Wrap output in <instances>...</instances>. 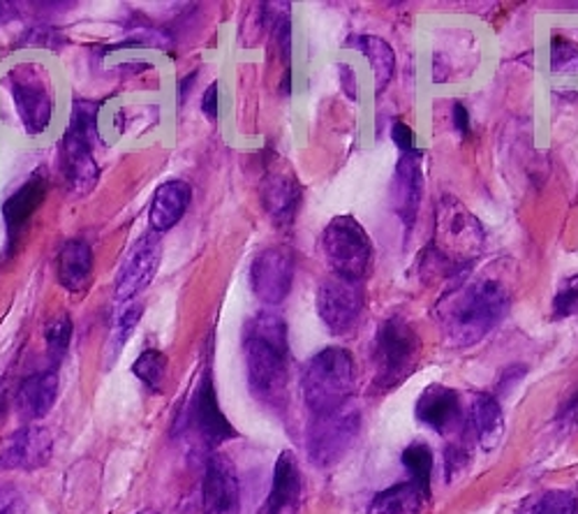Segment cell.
Wrapping results in <instances>:
<instances>
[{
    "instance_id": "cell-32",
    "label": "cell",
    "mask_w": 578,
    "mask_h": 514,
    "mask_svg": "<svg viewBox=\"0 0 578 514\" xmlns=\"http://www.w3.org/2000/svg\"><path fill=\"white\" fill-rule=\"evenodd\" d=\"M44 341H47V352L51 357V362L59 364L61 359L65 357V352L70 348V341H72V322H70V318L65 313L56 316L54 320L47 325Z\"/></svg>"
},
{
    "instance_id": "cell-11",
    "label": "cell",
    "mask_w": 578,
    "mask_h": 514,
    "mask_svg": "<svg viewBox=\"0 0 578 514\" xmlns=\"http://www.w3.org/2000/svg\"><path fill=\"white\" fill-rule=\"evenodd\" d=\"M297 257L287 246H271L261 250L250 265V288L255 297L267 306H280L295 286Z\"/></svg>"
},
{
    "instance_id": "cell-19",
    "label": "cell",
    "mask_w": 578,
    "mask_h": 514,
    "mask_svg": "<svg viewBox=\"0 0 578 514\" xmlns=\"http://www.w3.org/2000/svg\"><path fill=\"white\" fill-rule=\"evenodd\" d=\"M193 199V188L188 182H180V178H174V182H165L155 188L153 193V202H151V212H148V225L151 233L163 235L169 233L174 225H178V220L186 216L188 207Z\"/></svg>"
},
{
    "instance_id": "cell-25",
    "label": "cell",
    "mask_w": 578,
    "mask_h": 514,
    "mask_svg": "<svg viewBox=\"0 0 578 514\" xmlns=\"http://www.w3.org/2000/svg\"><path fill=\"white\" fill-rule=\"evenodd\" d=\"M426 501L429 494L414 482H401L380 492L368 507V514H422Z\"/></svg>"
},
{
    "instance_id": "cell-21",
    "label": "cell",
    "mask_w": 578,
    "mask_h": 514,
    "mask_svg": "<svg viewBox=\"0 0 578 514\" xmlns=\"http://www.w3.org/2000/svg\"><path fill=\"white\" fill-rule=\"evenodd\" d=\"M59 397V373L42 371L25 378L17 392V413L25 422L44 420Z\"/></svg>"
},
{
    "instance_id": "cell-18",
    "label": "cell",
    "mask_w": 578,
    "mask_h": 514,
    "mask_svg": "<svg viewBox=\"0 0 578 514\" xmlns=\"http://www.w3.org/2000/svg\"><path fill=\"white\" fill-rule=\"evenodd\" d=\"M47 176L44 174H33L29 182H25L19 191H14L6 204H3V218H6V227H8V250L14 248L17 239L21 237V233L29 225V220L33 218V214L38 212L40 204L47 197Z\"/></svg>"
},
{
    "instance_id": "cell-24",
    "label": "cell",
    "mask_w": 578,
    "mask_h": 514,
    "mask_svg": "<svg viewBox=\"0 0 578 514\" xmlns=\"http://www.w3.org/2000/svg\"><path fill=\"white\" fill-rule=\"evenodd\" d=\"M469 420L472 429H475L477 441L484 450H493L503 439L505 431V418H503V405L491 394H477L469 408Z\"/></svg>"
},
{
    "instance_id": "cell-12",
    "label": "cell",
    "mask_w": 578,
    "mask_h": 514,
    "mask_svg": "<svg viewBox=\"0 0 578 514\" xmlns=\"http://www.w3.org/2000/svg\"><path fill=\"white\" fill-rule=\"evenodd\" d=\"M422 151L401 153V161L393 172L391 182V207L399 214L403 229H405V241H410L412 229L416 225V214L422 207L424 197V167H422Z\"/></svg>"
},
{
    "instance_id": "cell-38",
    "label": "cell",
    "mask_w": 578,
    "mask_h": 514,
    "mask_svg": "<svg viewBox=\"0 0 578 514\" xmlns=\"http://www.w3.org/2000/svg\"><path fill=\"white\" fill-rule=\"evenodd\" d=\"M560 426H565L567 431H578V394H576V397L567 403V408L562 410Z\"/></svg>"
},
{
    "instance_id": "cell-3",
    "label": "cell",
    "mask_w": 578,
    "mask_h": 514,
    "mask_svg": "<svg viewBox=\"0 0 578 514\" xmlns=\"http://www.w3.org/2000/svg\"><path fill=\"white\" fill-rule=\"evenodd\" d=\"M484 246L486 233L479 218L456 197L444 195L435 209V237L429 250L458 274L472 269V263L484 253Z\"/></svg>"
},
{
    "instance_id": "cell-15",
    "label": "cell",
    "mask_w": 578,
    "mask_h": 514,
    "mask_svg": "<svg viewBox=\"0 0 578 514\" xmlns=\"http://www.w3.org/2000/svg\"><path fill=\"white\" fill-rule=\"evenodd\" d=\"M157 265H161V239L155 233L144 235L127 250L116 278V299L130 301L151 286Z\"/></svg>"
},
{
    "instance_id": "cell-26",
    "label": "cell",
    "mask_w": 578,
    "mask_h": 514,
    "mask_svg": "<svg viewBox=\"0 0 578 514\" xmlns=\"http://www.w3.org/2000/svg\"><path fill=\"white\" fill-rule=\"evenodd\" d=\"M352 42L365 56V61L373 65L375 89L378 93H382L391 82L393 70H396V54H393V47L378 35H359Z\"/></svg>"
},
{
    "instance_id": "cell-10",
    "label": "cell",
    "mask_w": 578,
    "mask_h": 514,
    "mask_svg": "<svg viewBox=\"0 0 578 514\" xmlns=\"http://www.w3.org/2000/svg\"><path fill=\"white\" fill-rule=\"evenodd\" d=\"M363 313V282L333 276L318 290V316L336 337H348Z\"/></svg>"
},
{
    "instance_id": "cell-5",
    "label": "cell",
    "mask_w": 578,
    "mask_h": 514,
    "mask_svg": "<svg viewBox=\"0 0 578 514\" xmlns=\"http://www.w3.org/2000/svg\"><path fill=\"white\" fill-rule=\"evenodd\" d=\"M97 131V107L79 100L68 131L61 142V169L70 195L86 197L97 184V163L93 156V137Z\"/></svg>"
},
{
    "instance_id": "cell-33",
    "label": "cell",
    "mask_w": 578,
    "mask_h": 514,
    "mask_svg": "<svg viewBox=\"0 0 578 514\" xmlns=\"http://www.w3.org/2000/svg\"><path fill=\"white\" fill-rule=\"evenodd\" d=\"M571 316H578V274L565 278L554 297V320Z\"/></svg>"
},
{
    "instance_id": "cell-1",
    "label": "cell",
    "mask_w": 578,
    "mask_h": 514,
    "mask_svg": "<svg viewBox=\"0 0 578 514\" xmlns=\"http://www.w3.org/2000/svg\"><path fill=\"white\" fill-rule=\"evenodd\" d=\"M512 306V286L493 271L444 292L437 318L454 348H469L486 339L505 320Z\"/></svg>"
},
{
    "instance_id": "cell-23",
    "label": "cell",
    "mask_w": 578,
    "mask_h": 514,
    "mask_svg": "<svg viewBox=\"0 0 578 514\" xmlns=\"http://www.w3.org/2000/svg\"><path fill=\"white\" fill-rule=\"evenodd\" d=\"M59 282L68 292H86L93 278V250L82 239H70L59 253Z\"/></svg>"
},
{
    "instance_id": "cell-28",
    "label": "cell",
    "mask_w": 578,
    "mask_h": 514,
    "mask_svg": "<svg viewBox=\"0 0 578 514\" xmlns=\"http://www.w3.org/2000/svg\"><path fill=\"white\" fill-rule=\"evenodd\" d=\"M167 371H169V359L161 350H144L133 364V373L153 392L163 390Z\"/></svg>"
},
{
    "instance_id": "cell-41",
    "label": "cell",
    "mask_w": 578,
    "mask_h": 514,
    "mask_svg": "<svg viewBox=\"0 0 578 514\" xmlns=\"http://www.w3.org/2000/svg\"><path fill=\"white\" fill-rule=\"evenodd\" d=\"M19 17V6L8 3V0H0V25H6Z\"/></svg>"
},
{
    "instance_id": "cell-34",
    "label": "cell",
    "mask_w": 578,
    "mask_h": 514,
    "mask_svg": "<svg viewBox=\"0 0 578 514\" xmlns=\"http://www.w3.org/2000/svg\"><path fill=\"white\" fill-rule=\"evenodd\" d=\"M469 466V450L465 443H450L444 450V473L446 480H458Z\"/></svg>"
},
{
    "instance_id": "cell-14",
    "label": "cell",
    "mask_w": 578,
    "mask_h": 514,
    "mask_svg": "<svg viewBox=\"0 0 578 514\" xmlns=\"http://www.w3.org/2000/svg\"><path fill=\"white\" fill-rule=\"evenodd\" d=\"M54 454L51 431L40 424H29L14 431L0 450V471H38L44 469Z\"/></svg>"
},
{
    "instance_id": "cell-4",
    "label": "cell",
    "mask_w": 578,
    "mask_h": 514,
    "mask_svg": "<svg viewBox=\"0 0 578 514\" xmlns=\"http://www.w3.org/2000/svg\"><path fill=\"white\" fill-rule=\"evenodd\" d=\"M357 362L345 348H324L303 369L301 392L312 415H324L352 401Z\"/></svg>"
},
{
    "instance_id": "cell-6",
    "label": "cell",
    "mask_w": 578,
    "mask_h": 514,
    "mask_svg": "<svg viewBox=\"0 0 578 514\" xmlns=\"http://www.w3.org/2000/svg\"><path fill=\"white\" fill-rule=\"evenodd\" d=\"M422 354V339L416 329L401 316L386 318L375 333L373 343V364H375V392L384 394L396 390L403 380H407Z\"/></svg>"
},
{
    "instance_id": "cell-7",
    "label": "cell",
    "mask_w": 578,
    "mask_h": 514,
    "mask_svg": "<svg viewBox=\"0 0 578 514\" xmlns=\"http://www.w3.org/2000/svg\"><path fill=\"white\" fill-rule=\"evenodd\" d=\"M322 250L333 276L363 282L373 269V241L352 216H336L324 227Z\"/></svg>"
},
{
    "instance_id": "cell-40",
    "label": "cell",
    "mask_w": 578,
    "mask_h": 514,
    "mask_svg": "<svg viewBox=\"0 0 578 514\" xmlns=\"http://www.w3.org/2000/svg\"><path fill=\"white\" fill-rule=\"evenodd\" d=\"M523 373H525V369H516V367L509 369V371H505L503 378H500V382H497V388H500L503 392L509 390V388H514V384L523 378Z\"/></svg>"
},
{
    "instance_id": "cell-13",
    "label": "cell",
    "mask_w": 578,
    "mask_h": 514,
    "mask_svg": "<svg viewBox=\"0 0 578 514\" xmlns=\"http://www.w3.org/2000/svg\"><path fill=\"white\" fill-rule=\"evenodd\" d=\"M204 514H241V484L231 461L225 454H214L206 461L202 482Z\"/></svg>"
},
{
    "instance_id": "cell-2",
    "label": "cell",
    "mask_w": 578,
    "mask_h": 514,
    "mask_svg": "<svg viewBox=\"0 0 578 514\" xmlns=\"http://www.w3.org/2000/svg\"><path fill=\"white\" fill-rule=\"evenodd\" d=\"M244 357L252 397L271 408H282L289 382V341L285 318L278 313L255 316L244 331Z\"/></svg>"
},
{
    "instance_id": "cell-36",
    "label": "cell",
    "mask_w": 578,
    "mask_h": 514,
    "mask_svg": "<svg viewBox=\"0 0 578 514\" xmlns=\"http://www.w3.org/2000/svg\"><path fill=\"white\" fill-rule=\"evenodd\" d=\"M391 140L401 148V153H412L416 151V137L412 133V127L403 121H396L391 125Z\"/></svg>"
},
{
    "instance_id": "cell-8",
    "label": "cell",
    "mask_w": 578,
    "mask_h": 514,
    "mask_svg": "<svg viewBox=\"0 0 578 514\" xmlns=\"http://www.w3.org/2000/svg\"><path fill=\"white\" fill-rule=\"evenodd\" d=\"M361 410L354 401L340 405L331 413L312 415L306 435V450L314 466L329 469L343 459L359 439Z\"/></svg>"
},
{
    "instance_id": "cell-9",
    "label": "cell",
    "mask_w": 578,
    "mask_h": 514,
    "mask_svg": "<svg viewBox=\"0 0 578 514\" xmlns=\"http://www.w3.org/2000/svg\"><path fill=\"white\" fill-rule=\"evenodd\" d=\"M8 86L14 100L17 114L25 131L40 135L51 123L54 100H51L49 74L40 63H19L8 72Z\"/></svg>"
},
{
    "instance_id": "cell-22",
    "label": "cell",
    "mask_w": 578,
    "mask_h": 514,
    "mask_svg": "<svg viewBox=\"0 0 578 514\" xmlns=\"http://www.w3.org/2000/svg\"><path fill=\"white\" fill-rule=\"evenodd\" d=\"M261 202L278 227H289L297 218L301 204V186L292 172L271 174L261 191Z\"/></svg>"
},
{
    "instance_id": "cell-29",
    "label": "cell",
    "mask_w": 578,
    "mask_h": 514,
    "mask_svg": "<svg viewBox=\"0 0 578 514\" xmlns=\"http://www.w3.org/2000/svg\"><path fill=\"white\" fill-rule=\"evenodd\" d=\"M403 466L410 471V482L431 496V477H433V450L426 443H412L403 452Z\"/></svg>"
},
{
    "instance_id": "cell-16",
    "label": "cell",
    "mask_w": 578,
    "mask_h": 514,
    "mask_svg": "<svg viewBox=\"0 0 578 514\" xmlns=\"http://www.w3.org/2000/svg\"><path fill=\"white\" fill-rule=\"evenodd\" d=\"M188 418L208 448H218V445L227 443L229 439H236V429L223 413L216 388H214V378L208 371L204 373L202 382L197 384Z\"/></svg>"
},
{
    "instance_id": "cell-44",
    "label": "cell",
    "mask_w": 578,
    "mask_h": 514,
    "mask_svg": "<svg viewBox=\"0 0 578 514\" xmlns=\"http://www.w3.org/2000/svg\"><path fill=\"white\" fill-rule=\"evenodd\" d=\"M137 514H157V512H151V510H144V512H137Z\"/></svg>"
},
{
    "instance_id": "cell-27",
    "label": "cell",
    "mask_w": 578,
    "mask_h": 514,
    "mask_svg": "<svg viewBox=\"0 0 578 514\" xmlns=\"http://www.w3.org/2000/svg\"><path fill=\"white\" fill-rule=\"evenodd\" d=\"M142 308H144L142 304L130 301L127 306H123V311L116 316V322L110 331V341H107V346H104V364H107V369L116 362L118 354L123 352V348L127 343V339L135 333V327L142 320Z\"/></svg>"
},
{
    "instance_id": "cell-17",
    "label": "cell",
    "mask_w": 578,
    "mask_h": 514,
    "mask_svg": "<svg viewBox=\"0 0 578 514\" xmlns=\"http://www.w3.org/2000/svg\"><path fill=\"white\" fill-rule=\"evenodd\" d=\"M416 420L440 435L458 431L463 424V405L458 392L444 388V384H431L416 401Z\"/></svg>"
},
{
    "instance_id": "cell-30",
    "label": "cell",
    "mask_w": 578,
    "mask_h": 514,
    "mask_svg": "<svg viewBox=\"0 0 578 514\" xmlns=\"http://www.w3.org/2000/svg\"><path fill=\"white\" fill-rule=\"evenodd\" d=\"M520 514H578V498L569 492H546L525 503Z\"/></svg>"
},
{
    "instance_id": "cell-35",
    "label": "cell",
    "mask_w": 578,
    "mask_h": 514,
    "mask_svg": "<svg viewBox=\"0 0 578 514\" xmlns=\"http://www.w3.org/2000/svg\"><path fill=\"white\" fill-rule=\"evenodd\" d=\"M0 514H31L29 501L17 486H0Z\"/></svg>"
},
{
    "instance_id": "cell-37",
    "label": "cell",
    "mask_w": 578,
    "mask_h": 514,
    "mask_svg": "<svg viewBox=\"0 0 578 514\" xmlns=\"http://www.w3.org/2000/svg\"><path fill=\"white\" fill-rule=\"evenodd\" d=\"M202 112L211 121L218 119V82H214L206 89V93L202 97Z\"/></svg>"
},
{
    "instance_id": "cell-20",
    "label": "cell",
    "mask_w": 578,
    "mask_h": 514,
    "mask_svg": "<svg viewBox=\"0 0 578 514\" xmlns=\"http://www.w3.org/2000/svg\"><path fill=\"white\" fill-rule=\"evenodd\" d=\"M299 503H301V469L297 456L289 450H285L273 466L271 492L267 498L265 514H299Z\"/></svg>"
},
{
    "instance_id": "cell-43",
    "label": "cell",
    "mask_w": 578,
    "mask_h": 514,
    "mask_svg": "<svg viewBox=\"0 0 578 514\" xmlns=\"http://www.w3.org/2000/svg\"><path fill=\"white\" fill-rule=\"evenodd\" d=\"M6 410H8V384L0 382V420L6 418Z\"/></svg>"
},
{
    "instance_id": "cell-31",
    "label": "cell",
    "mask_w": 578,
    "mask_h": 514,
    "mask_svg": "<svg viewBox=\"0 0 578 514\" xmlns=\"http://www.w3.org/2000/svg\"><path fill=\"white\" fill-rule=\"evenodd\" d=\"M548 63L554 74H567V76L578 74V47L569 38L554 33L550 35Z\"/></svg>"
},
{
    "instance_id": "cell-42",
    "label": "cell",
    "mask_w": 578,
    "mask_h": 514,
    "mask_svg": "<svg viewBox=\"0 0 578 514\" xmlns=\"http://www.w3.org/2000/svg\"><path fill=\"white\" fill-rule=\"evenodd\" d=\"M340 76H343V89H345V93L357 100V80H354V72H352L348 65H343V70H340Z\"/></svg>"
},
{
    "instance_id": "cell-39",
    "label": "cell",
    "mask_w": 578,
    "mask_h": 514,
    "mask_svg": "<svg viewBox=\"0 0 578 514\" xmlns=\"http://www.w3.org/2000/svg\"><path fill=\"white\" fill-rule=\"evenodd\" d=\"M454 125L461 135L469 133V114H467V107L461 105V102H456L454 105Z\"/></svg>"
}]
</instances>
